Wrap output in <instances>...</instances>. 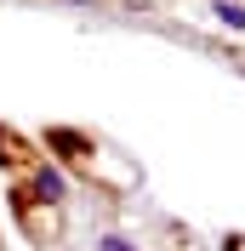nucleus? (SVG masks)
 Returning <instances> with one entry per match:
<instances>
[{"label": "nucleus", "mask_w": 245, "mask_h": 251, "mask_svg": "<svg viewBox=\"0 0 245 251\" xmlns=\"http://www.w3.org/2000/svg\"><path fill=\"white\" fill-rule=\"evenodd\" d=\"M205 12L222 23V29H234V34H245V0H205Z\"/></svg>", "instance_id": "nucleus-1"}, {"label": "nucleus", "mask_w": 245, "mask_h": 251, "mask_svg": "<svg viewBox=\"0 0 245 251\" xmlns=\"http://www.w3.org/2000/svg\"><path fill=\"white\" fill-rule=\"evenodd\" d=\"M92 251H143V246H137V240H125V234H97Z\"/></svg>", "instance_id": "nucleus-2"}, {"label": "nucleus", "mask_w": 245, "mask_h": 251, "mask_svg": "<svg viewBox=\"0 0 245 251\" xmlns=\"http://www.w3.org/2000/svg\"><path fill=\"white\" fill-rule=\"evenodd\" d=\"M69 6H92V0H69Z\"/></svg>", "instance_id": "nucleus-3"}]
</instances>
